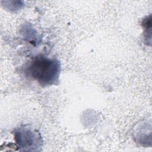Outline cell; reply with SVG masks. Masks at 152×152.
Wrapping results in <instances>:
<instances>
[{"label":"cell","instance_id":"7a4b0ae2","mask_svg":"<svg viewBox=\"0 0 152 152\" xmlns=\"http://www.w3.org/2000/svg\"><path fill=\"white\" fill-rule=\"evenodd\" d=\"M14 140L18 147L26 151H36L42 144V139L37 131L23 126L14 131Z\"/></svg>","mask_w":152,"mask_h":152},{"label":"cell","instance_id":"6da1fadb","mask_svg":"<svg viewBox=\"0 0 152 152\" xmlns=\"http://www.w3.org/2000/svg\"><path fill=\"white\" fill-rule=\"evenodd\" d=\"M26 75L42 86L55 84L59 80L61 63L56 58H49L42 55L33 57L25 68Z\"/></svg>","mask_w":152,"mask_h":152}]
</instances>
